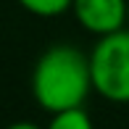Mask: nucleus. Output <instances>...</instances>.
Listing matches in <instances>:
<instances>
[{"mask_svg":"<svg viewBox=\"0 0 129 129\" xmlns=\"http://www.w3.org/2000/svg\"><path fill=\"white\" fill-rule=\"evenodd\" d=\"M95 92L90 53L77 45H50L32 69V98L48 113L82 108Z\"/></svg>","mask_w":129,"mask_h":129,"instance_id":"nucleus-1","label":"nucleus"},{"mask_svg":"<svg viewBox=\"0 0 129 129\" xmlns=\"http://www.w3.org/2000/svg\"><path fill=\"white\" fill-rule=\"evenodd\" d=\"M92 87L111 103H129V29L98 37L90 50Z\"/></svg>","mask_w":129,"mask_h":129,"instance_id":"nucleus-2","label":"nucleus"},{"mask_svg":"<svg viewBox=\"0 0 129 129\" xmlns=\"http://www.w3.org/2000/svg\"><path fill=\"white\" fill-rule=\"evenodd\" d=\"M74 19L95 37H105L126 29L129 0H74Z\"/></svg>","mask_w":129,"mask_h":129,"instance_id":"nucleus-3","label":"nucleus"},{"mask_svg":"<svg viewBox=\"0 0 129 129\" xmlns=\"http://www.w3.org/2000/svg\"><path fill=\"white\" fill-rule=\"evenodd\" d=\"M16 3L40 19H55V16L71 13L74 8V0H16Z\"/></svg>","mask_w":129,"mask_h":129,"instance_id":"nucleus-4","label":"nucleus"},{"mask_svg":"<svg viewBox=\"0 0 129 129\" xmlns=\"http://www.w3.org/2000/svg\"><path fill=\"white\" fill-rule=\"evenodd\" d=\"M45 129H95L90 113L82 108H69V111H61V113H50V121Z\"/></svg>","mask_w":129,"mask_h":129,"instance_id":"nucleus-5","label":"nucleus"},{"mask_svg":"<svg viewBox=\"0 0 129 129\" xmlns=\"http://www.w3.org/2000/svg\"><path fill=\"white\" fill-rule=\"evenodd\" d=\"M8 129H45V126H40V124H34V121H13Z\"/></svg>","mask_w":129,"mask_h":129,"instance_id":"nucleus-6","label":"nucleus"},{"mask_svg":"<svg viewBox=\"0 0 129 129\" xmlns=\"http://www.w3.org/2000/svg\"><path fill=\"white\" fill-rule=\"evenodd\" d=\"M126 29H129V21H126Z\"/></svg>","mask_w":129,"mask_h":129,"instance_id":"nucleus-7","label":"nucleus"}]
</instances>
